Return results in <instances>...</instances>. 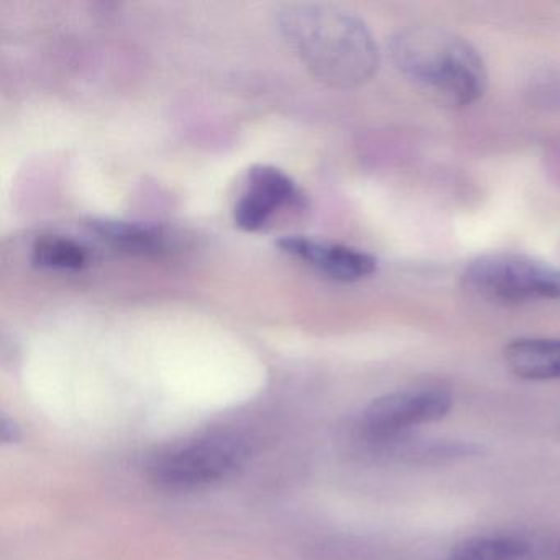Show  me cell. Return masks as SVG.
Listing matches in <instances>:
<instances>
[{
	"label": "cell",
	"mask_w": 560,
	"mask_h": 560,
	"mask_svg": "<svg viewBox=\"0 0 560 560\" xmlns=\"http://www.w3.org/2000/svg\"><path fill=\"white\" fill-rule=\"evenodd\" d=\"M281 35L314 78L339 90L375 77L380 50L355 15L330 5L291 4L278 14Z\"/></svg>",
	"instance_id": "cell-1"
},
{
	"label": "cell",
	"mask_w": 560,
	"mask_h": 560,
	"mask_svg": "<svg viewBox=\"0 0 560 560\" xmlns=\"http://www.w3.org/2000/svg\"><path fill=\"white\" fill-rule=\"evenodd\" d=\"M389 57L396 70L435 103L454 109L483 97L488 71L470 42L439 27H409L393 35Z\"/></svg>",
	"instance_id": "cell-2"
},
{
	"label": "cell",
	"mask_w": 560,
	"mask_h": 560,
	"mask_svg": "<svg viewBox=\"0 0 560 560\" xmlns=\"http://www.w3.org/2000/svg\"><path fill=\"white\" fill-rule=\"evenodd\" d=\"M462 280L471 293L504 306L560 300V268L513 252L480 255Z\"/></svg>",
	"instance_id": "cell-3"
},
{
	"label": "cell",
	"mask_w": 560,
	"mask_h": 560,
	"mask_svg": "<svg viewBox=\"0 0 560 560\" xmlns=\"http://www.w3.org/2000/svg\"><path fill=\"white\" fill-rule=\"evenodd\" d=\"M247 447L231 434H212L159 455L150 464L153 483L166 490H195L231 475L244 464Z\"/></svg>",
	"instance_id": "cell-4"
},
{
	"label": "cell",
	"mask_w": 560,
	"mask_h": 560,
	"mask_svg": "<svg viewBox=\"0 0 560 560\" xmlns=\"http://www.w3.org/2000/svg\"><path fill=\"white\" fill-rule=\"evenodd\" d=\"M452 396L444 389L424 388L392 393L375 399L357 424V441H383L409 434L416 425L445 418Z\"/></svg>",
	"instance_id": "cell-5"
},
{
	"label": "cell",
	"mask_w": 560,
	"mask_h": 560,
	"mask_svg": "<svg viewBox=\"0 0 560 560\" xmlns=\"http://www.w3.org/2000/svg\"><path fill=\"white\" fill-rule=\"evenodd\" d=\"M293 179L275 166L257 165L248 172L247 189L235 206V224L242 231L257 232L268 224L277 209L294 198Z\"/></svg>",
	"instance_id": "cell-6"
},
{
	"label": "cell",
	"mask_w": 560,
	"mask_h": 560,
	"mask_svg": "<svg viewBox=\"0 0 560 560\" xmlns=\"http://www.w3.org/2000/svg\"><path fill=\"white\" fill-rule=\"evenodd\" d=\"M278 247L293 257L301 258L313 265L317 270L326 273L334 280L352 281L372 277L378 267L373 255L346 245L327 244V242L313 241L301 235H288L278 241Z\"/></svg>",
	"instance_id": "cell-7"
},
{
	"label": "cell",
	"mask_w": 560,
	"mask_h": 560,
	"mask_svg": "<svg viewBox=\"0 0 560 560\" xmlns=\"http://www.w3.org/2000/svg\"><path fill=\"white\" fill-rule=\"evenodd\" d=\"M359 442L362 444L363 454L385 464H451V462L475 457L480 452L477 445L467 444V442L418 441L409 434L383 439V441Z\"/></svg>",
	"instance_id": "cell-8"
},
{
	"label": "cell",
	"mask_w": 560,
	"mask_h": 560,
	"mask_svg": "<svg viewBox=\"0 0 560 560\" xmlns=\"http://www.w3.org/2000/svg\"><path fill=\"white\" fill-rule=\"evenodd\" d=\"M508 369L523 380H560V339H516L504 347Z\"/></svg>",
	"instance_id": "cell-9"
},
{
	"label": "cell",
	"mask_w": 560,
	"mask_h": 560,
	"mask_svg": "<svg viewBox=\"0 0 560 560\" xmlns=\"http://www.w3.org/2000/svg\"><path fill=\"white\" fill-rule=\"evenodd\" d=\"M534 547L516 536L475 537L458 544L445 560H529Z\"/></svg>",
	"instance_id": "cell-10"
},
{
	"label": "cell",
	"mask_w": 560,
	"mask_h": 560,
	"mask_svg": "<svg viewBox=\"0 0 560 560\" xmlns=\"http://www.w3.org/2000/svg\"><path fill=\"white\" fill-rule=\"evenodd\" d=\"M32 260L37 267L50 270H81L86 267L88 254L70 238L44 235L35 242Z\"/></svg>",
	"instance_id": "cell-11"
},
{
	"label": "cell",
	"mask_w": 560,
	"mask_h": 560,
	"mask_svg": "<svg viewBox=\"0 0 560 560\" xmlns=\"http://www.w3.org/2000/svg\"><path fill=\"white\" fill-rule=\"evenodd\" d=\"M93 229L117 247L127 248V250L149 252L159 248L162 244L159 232L132 222L94 221Z\"/></svg>",
	"instance_id": "cell-12"
},
{
	"label": "cell",
	"mask_w": 560,
	"mask_h": 560,
	"mask_svg": "<svg viewBox=\"0 0 560 560\" xmlns=\"http://www.w3.org/2000/svg\"><path fill=\"white\" fill-rule=\"evenodd\" d=\"M546 557L549 560H560V542L546 547Z\"/></svg>",
	"instance_id": "cell-13"
}]
</instances>
